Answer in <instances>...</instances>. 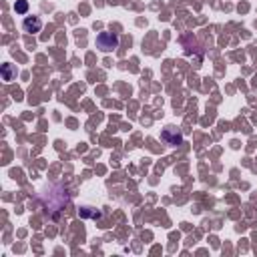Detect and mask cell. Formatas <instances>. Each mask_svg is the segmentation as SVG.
<instances>
[{"label": "cell", "mask_w": 257, "mask_h": 257, "mask_svg": "<svg viewBox=\"0 0 257 257\" xmlns=\"http://www.w3.org/2000/svg\"><path fill=\"white\" fill-rule=\"evenodd\" d=\"M96 48H100L102 52H112L118 48V36L114 32H100L96 36Z\"/></svg>", "instance_id": "obj_1"}, {"label": "cell", "mask_w": 257, "mask_h": 257, "mask_svg": "<svg viewBox=\"0 0 257 257\" xmlns=\"http://www.w3.org/2000/svg\"><path fill=\"white\" fill-rule=\"evenodd\" d=\"M161 139H163L167 145H171V147H177V145L183 143V135H181L175 126H165L163 133H161Z\"/></svg>", "instance_id": "obj_2"}, {"label": "cell", "mask_w": 257, "mask_h": 257, "mask_svg": "<svg viewBox=\"0 0 257 257\" xmlns=\"http://www.w3.org/2000/svg\"><path fill=\"white\" fill-rule=\"evenodd\" d=\"M40 28H42V20L38 16H26L22 20V30L28 34H36V32H40Z\"/></svg>", "instance_id": "obj_3"}, {"label": "cell", "mask_w": 257, "mask_h": 257, "mask_svg": "<svg viewBox=\"0 0 257 257\" xmlns=\"http://www.w3.org/2000/svg\"><path fill=\"white\" fill-rule=\"evenodd\" d=\"M2 76H4V80H12L16 76V70L12 68V64H4L2 66Z\"/></svg>", "instance_id": "obj_4"}, {"label": "cell", "mask_w": 257, "mask_h": 257, "mask_svg": "<svg viewBox=\"0 0 257 257\" xmlns=\"http://www.w3.org/2000/svg\"><path fill=\"white\" fill-rule=\"evenodd\" d=\"M14 8H16V12H20V14H24V12L28 10V2H26V0H16V4H14Z\"/></svg>", "instance_id": "obj_5"}]
</instances>
